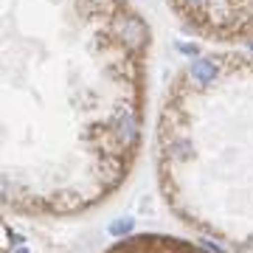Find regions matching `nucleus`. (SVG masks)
<instances>
[{"label":"nucleus","instance_id":"nucleus-4","mask_svg":"<svg viewBox=\"0 0 253 253\" xmlns=\"http://www.w3.org/2000/svg\"><path fill=\"white\" fill-rule=\"evenodd\" d=\"M177 51H183L186 56H197V54H200V48L191 45V42H177Z\"/></svg>","mask_w":253,"mask_h":253},{"label":"nucleus","instance_id":"nucleus-5","mask_svg":"<svg viewBox=\"0 0 253 253\" xmlns=\"http://www.w3.org/2000/svg\"><path fill=\"white\" fill-rule=\"evenodd\" d=\"M11 253H31V251H28V245H20V248H14Z\"/></svg>","mask_w":253,"mask_h":253},{"label":"nucleus","instance_id":"nucleus-3","mask_svg":"<svg viewBox=\"0 0 253 253\" xmlns=\"http://www.w3.org/2000/svg\"><path fill=\"white\" fill-rule=\"evenodd\" d=\"M169 149H172L174 158H191V146H189V141H183V138H177Z\"/></svg>","mask_w":253,"mask_h":253},{"label":"nucleus","instance_id":"nucleus-2","mask_svg":"<svg viewBox=\"0 0 253 253\" xmlns=\"http://www.w3.org/2000/svg\"><path fill=\"white\" fill-rule=\"evenodd\" d=\"M132 228H135V219L132 217H118L110 222V234L113 236H124V234H132Z\"/></svg>","mask_w":253,"mask_h":253},{"label":"nucleus","instance_id":"nucleus-1","mask_svg":"<svg viewBox=\"0 0 253 253\" xmlns=\"http://www.w3.org/2000/svg\"><path fill=\"white\" fill-rule=\"evenodd\" d=\"M189 76H191V82H194V84L206 87V84H211V82L219 76V62H217V59H211V56H206V59H197V62L191 65Z\"/></svg>","mask_w":253,"mask_h":253}]
</instances>
